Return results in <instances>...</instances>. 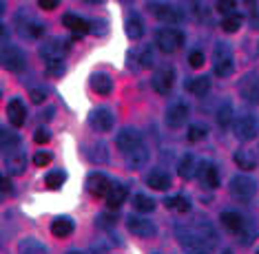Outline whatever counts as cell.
<instances>
[{
	"label": "cell",
	"instance_id": "ac0fdd59",
	"mask_svg": "<svg viewBox=\"0 0 259 254\" xmlns=\"http://www.w3.org/2000/svg\"><path fill=\"white\" fill-rule=\"evenodd\" d=\"M220 221L222 226L228 230V232H235V234H241L244 232V228L248 226V223L244 221V217L239 215V212H233V210H226L220 215Z\"/></svg>",
	"mask_w": 259,
	"mask_h": 254
},
{
	"label": "cell",
	"instance_id": "f1b7e54d",
	"mask_svg": "<svg viewBox=\"0 0 259 254\" xmlns=\"http://www.w3.org/2000/svg\"><path fill=\"white\" fill-rule=\"evenodd\" d=\"M186 91L195 93V95H206L210 91V80L206 75H199V78L186 80Z\"/></svg>",
	"mask_w": 259,
	"mask_h": 254
},
{
	"label": "cell",
	"instance_id": "5b68a950",
	"mask_svg": "<svg viewBox=\"0 0 259 254\" xmlns=\"http://www.w3.org/2000/svg\"><path fill=\"white\" fill-rule=\"evenodd\" d=\"M228 190H231L233 199H237V201H250L257 192V184L248 175H235L231 184H228Z\"/></svg>",
	"mask_w": 259,
	"mask_h": 254
},
{
	"label": "cell",
	"instance_id": "4fadbf2b",
	"mask_svg": "<svg viewBox=\"0 0 259 254\" xmlns=\"http://www.w3.org/2000/svg\"><path fill=\"white\" fill-rule=\"evenodd\" d=\"M89 124H91V128L96 133H109L111 128H113V124H115V117H113V113H111L109 109L100 106V109H93L91 111Z\"/></svg>",
	"mask_w": 259,
	"mask_h": 254
},
{
	"label": "cell",
	"instance_id": "d6a6232c",
	"mask_svg": "<svg viewBox=\"0 0 259 254\" xmlns=\"http://www.w3.org/2000/svg\"><path fill=\"white\" fill-rule=\"evenodd\" d=\"M164 204H166L168 210H175V212H188V210H191V201H188L186 197H182V194L166 197V199H164Z\"/></svg>",
	"mask_w": 259,
	"mask_h": 254
},
{
	"label": "cell",
	"instance_id": "d4e9b609",
	"mask_svg": "<svg viewBox=\"0 0 259 254\" xmlns=\"http://www.w3.org/2000/svg\"><path fill=\"white\" fill-rule=\"evenodd\" d=\"M124 29H126V35L131 40H140L144 35V22H142V18H140L138 14H131V16L126 18Z\"/></svg>",
	"mask_w": 259,
	"mask_h": 254
},
{
	"label": "cell",
	"instance_id": "4316f807",
	"mask_svg": "<svg viewBox=\"0 0 259 254\" xmlns=\"http://www.w3.org/2000/svg\"><path fill=\"white\" fill-rule=\"evenodd\" d=\"M18 254H49V250L38 239H22L18 243Z\"/></svg>",
	"mask_w": 259,
	"mask_h": 254
},
{
	"label": "cell",
	"instance_id": "f5cc1de1",
	"mask_svg": "<svg viewBox=\"0 0 259 254\" xmlns=\"http://www.w3.org/2000/svg\"><path fill=\"white\" fill-rule=\"evenodd\" d=\"M69 254H82V252H69Z\"/></svg>",
	"mask_w": 259,
	"mask_h": 254
},
{
	"label": "cell",
	"instance_id": "b9f144b4",
	"mask_svg": "<svg viewBox=\"0 0 259 254\" xmlns=\"http://www.w3.org/2000/svg\"><path fill=\"white\" fill-rule=\"evenodd\" d=\"M29 99H31L33 104H42V102H47V91L45 88H31V91H29Z\"/></svg>",
	"mask_w": 259,
	"mask_h": 254
},
{
	"label": "cell",
	"instance_id": "681fc988",
	"mask_svg": "<svg viewBox=\"0 0 259 254\" xmlns=\"http://www.w3.org/2000/svg\"><path fill=\"white\" fill-rule=\"evenodd\" d=\"M98 226H104V228H111V226H113V217H100V219H98Z\"/></svg>",
	"mask_w": 259,
	"mask_h": 254
},
{
	"label": "cell",
	"instance_id": "cb8c5ba5",
	"mask_svg": "<svg viewBox=\"0 0 259 254\" xmlns=\"http://www.w3.org/2000/svg\"><path fill=\"white\" fill-rule=\"evenodd\" d=\"M146 162H149V148L142 144L140 148H135L133 153H128L126 155V166L131 170H140L146 166Z\"/></svg>",
	"mask_w": 259,
	"mask_h": 254
},
{
	"label": "cell",
	"instance_id": "7dc6e473",
	"mask_svg": "<svg viewBox=\"0 0 259 254\" xmlns=\"http://www.w3.org/2000/svg\"><path fill=\"white\" fill-rule=\"evenodd\" d=\"M11 188H14L11 186V181L7 179V177L0 175V192H11Z\"/></svg>",
	"mask_w": 259,
	"mask_h": 254
},
{
	"label": "cell",
	"instance_id": "7a4b0ae2",
	"mask_svg": "<svg viewBox=\"0 0 259 254\" xmlns=\"http://www.w3.org/2000/svg\"><path fill=\"white\" fill-rule=\"evenodd\" d=\"M38 53L45 60L49 75H60L64 71V42L60 38H49L47 42L40 44Z\"/></svg>",
	"mask_w": 259,
	"mask_h": 254
},
{
	"label": "cell",
	"instance_id": "ba28073f",
	"mask_svg": "<svg viewBox=\"0 0 259 254\" xmlns=\"http://www.w3.org/2000/svg\"><path fill=\"white\" fill-rule=\"evenodd\" d=\"M0 64H3V69L11 71V73H20V71L25 69V64H27V58H25V53H22L18 46L7 44L3 49V53H0Z\"/></svg>",
	"mask_w": 259,
	"mask_h": 254
},
{
	"label": "cell",
	"instance_id": "2e32d148",
	"mask_svg": "<svg viewBox=\"0 0 259 254\" xmlns=\"http://www.w3.org/2000/svg\"><path fill=\"white\" fill-rule=\"evenodd\" d=\"M126 228H128V232L135 234V237H142V239H149L153 237V234L157 232V228H155V223L149 221V219H144V217H128V221H126Z\"/></svg>",
	"mask_w": 259,
	"mask_h": 254
},
{
	"label": "cell",
	"instance_id": "1f68e13d",
	"mask_svg": "<svg viewBox=\"0 0 259 254\" xmlns=\"http://www.w3.org/2000/svg\"><path fill=\"white\" fill-rule=\"evenodd\" d=\"M131 204H133L135 212H142V215L155 210V201H153L151 197H146V194H135V197L131 199Z\"/></svg>",
	"mask_w": 259,
	"mask_h": 254
},
{
	"label": "cell",
	"instance_id": "d6986e66",
	"mask_svg": "<svg viewBox=\"0 0 259 254\" xmlns=\"http://www.w3.org/2000/svg\"><path fill=\"white\" fill-rule=\"evenodd\" d=\"M5 168L9 175H22L27 170V155L22 150H14L5 157Z\"/></svg>",
	"mask_w": 259,
	"mask_h": 254
},
{
	"label": "cell",
	"instance_id": "44dd1931",
	"mask_svg": "<svg viewBox=\"0 0 259 254\" xmlns=\"http://www.w3.org/2000/svg\"><path fill=\"white\" fill-rule=\"evenodd\" d=\"M146 184H149L153 190H168L170 188V175L166 170H151L149 177H146Z\"/></svg>",
	"mask_w": 259,
	"mask_h": 254
},
{
	"label": "cell",
	"instance_id": "f546056e",
	"mask_svg": "<svg viewBox=\"0 0 259 254\" xmlns=\"http://www.w3.org/2000/svg\"><path fill=\"white\" fill-rule=\"evenodd\" d=\"M195 168H197V162L193 155H184L182 157V162L178 164V173L182 179H191V177H195Z\"/></svg>",
	"mask_w": 259,
	"mask_h": 254
},
{
	"label": "cell",
	"instance_id": "f35d334b",
	"mask_svg": "<svg viewBox=\"0 0 259 254\" xmlns=\"http://www.w3.org/2000/svg\"><path fill=\"white\" fill-rule=\"evenodd\" d=\"M246 7H248V25L250 29H255V31H259V7L255 3H246Z\"/></svg>",
	"mask_w": 259,
	"mask_h": 254
},
{
	"label": "cell",
	"instance_id": "4dcf8cb0",
	"mask_svg": "<svg viewBox=\"0 0 259 254\" xmlns=\"http://www.w3.org/2000/svg\"><path fill=\"white\" fill-rule=\"evenodd\" d=\"M235 120V115H233V104L231 102H222L220 104V109H217V124H220L222 128H226V126H231Z\"/></svg>",
	"mask_w": 259,
	"mask_h": 254
},
{
	"label": "cell",
	"instance_id": "9a60e30c",
	"mask_svg": "<svg viewBox=\"0 0 259 254\" xmlns=\"http://www.w3.org/2000/svg\"><path fill=\"white\" fill-rule=\"evenodd\" d=\"M195 177L199 181H202V186L206 188H217L220 186V170H217V166L213 162H199L197 168H195Z\"/></svg>",
	"mask_w": 259,
	"mask_h": 254
},
{
	"label": "cell",
	"instance_id": "ee69618b",
	"mask_svg": "<svg viewBox=\"0 0 259 254\" xmlns=\"http://www.w3.org/2000/svg\"><path fill=\"white\" fill-rule=\"evenodd\" d=\"M49 162H51V153L40 150V153H36V155H33V164H36V166H47Z\"/></svg>",
	"mask_w": 259,
	"mask_h": 254
},
{
	"label": "cell",
	"instance_id": "83f0119b",
	"mask_svg": "<svg viewBox=\"0 0 259 254\" xmlns=\"http://www.w3.org/2000/svg\"><path fill=\"white\" fill-rule=\"evenodd\" d=\"M51 232H54V237H58V239L69 237V234L73 232V219H69V217H58V219L51 223Z\"/></svg>",
	"mask_w": 259,
	"mask_h": 254
},
{
	"label": "cell",
	"instance_id": "5bb4252c",
	"mask_svg": "<svg viewBox=\"0 0 259 254\" xmlns=\"http://www.w3.org/2000/svg\"><path fill=\"white\" fill-rule=\"evenodd\" d=\"M173 84H175V69L173 67H160L153 75V88H155L160 95H166V93L173 91Z\"/></svg>",
	"mask_w": 259,
	"mask_h": 254
},
{
	"label": "cell",
	"instance_id": "7bdbcfd3",
	"mask_svg": "<svg viewBox=\"0 0 259 254\" xmlns=\"http://www.w3.org/2000/svg\"><path fill=\"white\" fill-rule=\"evenodd\" d=\"M188 64H191V67H195V69H199L204 64V53L202 51H193L191 56H188Z\"/></svg>",
	"mask_w": 259,
	"mask_h": 254
},
{
	"label": "cell",
	"instance_id": "bcb514c9",
	"mask_svg": "<svg viewBox=\"0 0 259 254\" xmlns=\"http://www.w3.org/2000/svg\"><path fill=\"white\" fill-rule=\"evenodd\" d=\"M7 42H9V29L0 25V46H7Z\"/></svg>",
	"mask_w": 259,
	"mask_h": 254
},
{
	"label": "cell",
	"instance_id": "836d02e7",
	"mask_svg": "<svg viewBox=\"0 0 259 254\" xmlns=\"http://www.w3.org/2000/svg\"><path fill=\"white\" fill-rule=\"evenodd\" d=\"M241 22H244V18H241V14H231V16H224V20H222V29L226 33H235V31H239L241 29Z\"/></svg>",
	"mask_w": 259,
	"mask_h": 254
},
{
	"label": "cell",
	"instance_id": "f907efd6",
	"mask_svg": "<svg viewBox=\"0 0 259 254\" xmlns=\"http://www.w3.org/2000/svg\"><path fill=\"white\" fill-rule=\"evenodd\" d=\"M3 11H5V3H0V16H3Z\"/></svg>",
	"mask_w": 259,
	"mask_h": 254
},
{
	"label": "cell",
	"instance_id": "277c9868",
	"mask_svg": "<svg viewBox=\"0 0 259 254\" xmlns=\"http://www.w3.org/2000/svg\"><path fill=\"white\" fill-rule=\"evenodd\" d=\"M235 60H233V49L228 42H217L213 49V69L217 78H228L233 73Z\"/></svg>",
	"mask_w": 259,
	"mask_h": 254
},
{
	"label": "cell",
	"instance_id": "7c38bea8",
	"mask_svg": "<svg viewBox=\"0 0 259 254\" xmlns=\"http://www.w3.org/2000/svg\"><path fill=\"white\" fill-rule=\"evenodd\" d=\"M115 144H117V148L124 153V155H128V153H133L135 148H140L144 141H142V135H140V131L126 126V128H122V131L115 135Z\"/></svg>",
	"mask_w": 259,
	"mask_h": 254
},
{
	"label": "cell",
	"instance_id": "f6af8a7d",
	"mask_svg": "<svg viewBox=\"0 0 259 254\" xmlns=\"http://www.w3.org/2000/svg\"><path fill=\"white\" fill-rule=\"evenodd\" d=\"M49 131H45V128H40V131H36V135H33V141H36V144H47V141H49Z\"/></svg>",
	"mask_w": 259,
	"mask_h": 254
},
{
	"label": "cell",
	"instance_id": "6da1fadb",
	"mask_svg": "<svg viewBox=\"0 0 259 254\" xmlns=\"http://www.w3.org/2000/svg\"><path fill=\"white\" fill-rule=\"evenodd\" d=\"M175 237L186 254H213L217 245L215 228L202 215H195L191 221H180L175 226Z\"/></svg>",
	"mask_w": 259,
	"mask_h": 254
},
{
	"label": "cell",
	"instance_id": "e0dca14e",
	"mask_svg": "<svg viewBox=\"0 0 259 254\" xmlns=\"http://www.w3.org/2000/svg\"><path fill=\"white\" fill-rule=\"evenodd\" d=\"M87 190H89L93 197H107L109 190H111V181H109V177L107 175H102V173H93L89 175V179H87Z\"/></svg>",
	"mask_w": 259,
	"mask_h": 254
},
{
	"label": "cell",
	"instance_id": "74e56055",
	"mask_svg": "<svg viewBox=\"0 0 259 254\" xmlns=\"http://www.w3.org/2000/svg\"><path fill=\"white\" fill-rule=\"evenodd\" d=\"M45 184H47V188H51V190L60 188L64 184V170H51V173L45 177Z\"/></svg>",
	"mask_w": 259,
	"mask_h": 254
},
{
	"label": "cell",
	"instance_id": "8d00e7d4",
	"mask_svg": "<svg viewBox=\"0 0 259 254\" xmlns=\"http://www.w3.org/2000/svg\"><path fill=\"white\" fill-rule=\"evenodd\" d=\"M206 135H208L206 126H202V124H191V126H188V133H186V139L195 144V141H202Z\"/></svg>",
	"mask_w": 259,
	"mask_h": 254
},
{
	"label": "cell",
	"instance_id": "8992f818",
	"mask_svg": "<svg viewBox=\"0 0 259 254\" xmlns=\"http://www.w3.org/2000/svg\"><path fill=\"white\" fill-rule=\"evenodd\" d=\"M182 44H184V33H182L180 29L166 27L155 33V46L162 53H175Z\"/></svg>",
	"mask_w": 259,
	"mask_h": 254
},
{
	"label": "cell",
	"instance_id": "8fae6325",
	"mask_svg": "<svg viewBox=\"0 0 259 254\" xmlns=\"http://www.w3.org/2000/svg\"><path fill=\"white\" fill-rule=\"evenodd\" d=\"M239 95H241V99H246L250 106L259 104V75L255 73V71H250V73H246L244 78H241Z\"/></svg>",
	"mask_w": 259,
	"mask_h": 254
},
{
	"label": "cell",
	"instance_id": "484cf974",
	"mask_svg": "<svg viewBox=\"0 0 259 254\" xmlns=\"http://www.w3.org/2000/svg\"><path fill=\"white\" fill-rule=\"evenodd\" d=\"M62 25L69 29V31H73V33H87L89 31V22L84 20V18H80V16H75V14H67L62 18Z\"/></svg>",
	"mask_w": 259,
	"mask_h": 254
},
{
	"label": "cell",
	"instance_id": "c3c4849f",
	"mask_svg": "<svg viewBox=\"0 0 259 254\" xmlns=\"http://www.w3.org/2000/svg\"><path fill=\"white\" fill-rule=\"evenodd\" d=\"M38 5H40V9H56L60 3H58V0H40Z\"/></svg>",
	"mask_w": 259,
	"mask_h": 254
},
{
	"label": "cell",
	"instance_id": "3957f363",
	"mask_svg": "<svg viewBox=\"0 0 259 254\" xmlns=\"http://www.w3.org/2000/svg\"><path fill=\"white\" fill-rule=\"evenodd\" d=\"M233 133H235V137L241 139V141L255 139L259 135V117L255 113H250V111L239 113L233 120Z\"/></svg>",
	"mask_w": 259,
	"mask_h": 254
},
{
	"label": "cell",
	"instance_id": "ab89813d",
	"mask_svg": "<svg viewBox=\"0 0 259 254\" xmlns=\"http://www.w3.org/2000/svg\"><path fill=\"white\" fill-rule=\"evenodd\" d=\"M140 62H142V67L151 69L153 64H155V56H153V46H146L142 51V56H140Z\"/></svg>",
	"mask_w": 259,
	"mask_h": 254
},
{
	"label": "cell",
	"instance_id": "7402d4cb",
	"mask_svg": "<svg viewBox=\"0 0 259 254\" xmlns=\"http://www.w3.org/2000/svg\"><path fill=\"white\" fill-rule=\"evenodd\" d=\"M91 88L98 95H109L113 91V80L107 73H93L91 75Z\"/></svg>",
	"mask_w": 259,
	"mask_h": 254
},
{
	"label": "cell",
	"instance_id": "e575fe53",
	"mask_svg": "<svg viewBox=\"0 0 259 254\" xmlns=\"http://www.w3.org/2000/svg\"><path fill=\"white\" fill-rule=\"evenodd\" d=\"M235 164H237L241 170H252V168H255V157H252L248 150H241L239 148L237 153H235Z\"/></svg>",
	"mask_w": 259,
	"mask_h": 254
},
{
	"label": "cell",
	"instance_id": "52a82bcc",
	"mask_svg": "<svg viewBox=\"0 0 259 254\" xmlns=\"http://www.w3.org/2000/svg\"><path fill=\"white\" fill-rule=\"evenodd\" d=\"M188 117H191V106H188L186 99H175V102H170L166 106V115H164L166 126L182 128L188 122Z\"/></svg>",
	"mask_w": 259,
	"mask_h": 254
},
{
	"label": "cell",
	"instance_id": "d590c367",
	"mask_svg": "<svg viewBox=\"0 0 259 254\" xmlns=\"http://www.w3.org/2000/svg\"><path fill=\"white\" fill-rule=\"evenodd\" d=\"M18 135L11 133L9 128L0 126V148H11V146H18Z\"/></svg>",
	"mask_w": 259,
	"mask_h": 254
},
{
	"label": "cell",
	"instance_id": "816d5d0a",
	"mask_svg": "<svg viewBox=\"0 0 259 254\" xmlns=\"http://www.w3.org/2000/svg\"><path fill=\"white\" fill-rule=\"evenodd\" d=\"M220 254H233V250H222Z\"/></svg>",
	"mask_w": 259,
	"mask_h": 254
},
{
	"label": "cell",
	"instance_id": "30bf717a",
	"mask_svg": "<svg viewBox=\"0 0 259 254\" xmlns=\"http://www.w3.org/2000/svg\"><path fill=\"white\" fill-rule=\"evenodd\" d=\"M149 7L153 9L157 20L166 22V25H178V22L184 20V14L180 11L178 5H170V3H151Z\"/></svg>",
	"mask_w": 259,
	"mask_h": 254
},
{
	"label": "cell",
	"instance_id": "db71d44e",
	"mask_svg": "<svg viewBox=\"0 0 259 254\" xmlns=\"http://www.w3.org/2000/svg\"><path fill=\"white\" fill-rule=\"evenodd\" d=\"M255 254H259V250H257V252H255Z\"/></svg>",
	"mask_w": 259,
	"mask_h": 254
},
{
	"label": "cell",
	"instance_id": "9c48e42d",
	"mask_svg": "<svg viewBox=\"0 0 259 254\" xmlns=\"http://www.w3.org/2000/svg\"><path fill=\"white\" fill-rule=\"evenodd\" d=\"M16 29H18V33L22 35V38H27V40H36V38H40V35L45 33L42 22L36 20V18H31V16H25V14L16 16Z\"/></svg>",
	"mask_w": 259,
	"mask_h": 254
},
{
	"label": "cell",
	"instance_id": "603a6c76",
	"mask_svg": "<svg viewBox=\"0 0 259 254\" xmlns=\"http://www.w3.org/2000/svg\"><path fill=\"white\" fill-rule=\"evenodd\" d=\"M126 194H128V190H126L124 184H111V190L107 194V206L111 210H117L122 204H124Z\"/></svg>",
	"mask_w": 259,
	"mask_h": 254
},
{
	"label": "cell",
	"instance_id": "ffe728a7",
	"mask_svg": "<svg viewBox=\"0 0 259 254\" xmlns=\"http://www.w3.org/2000/svg\"><path fill=\"white\" fill-rule=\"evenodd\" d=\"M7 115H9V122L14 124V126H22L27 120V109L25 104H22V99H11L9 106H7Z\"/></svg>",
	"mask_w": 259,
	"mask_h": 254
},
{
	"label": "cell",
	"instance_id": "60d3db41",
	"mask_svg": "<svg viewBox=\"0 0 259 254\" xmlns=\"http://www.w3.org/2000/svg\"><path fill=\"white\" fill-rule=\"evenodd\" d=\"M215 7L220 9L224 16H231V14H235V9H237V3H233V0H222V3H217Z\"/></svg>",
	"mask_w": 259,
	"mask_h": 254
}]
</instances>
